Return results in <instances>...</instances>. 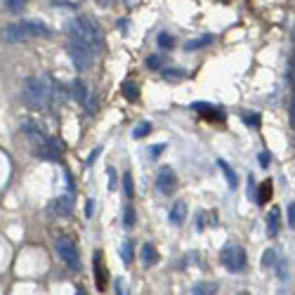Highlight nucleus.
<instances>
[{"mask_svg":"<svg viewBox=\"0 0 295 295\" xmlns=\"http://www.w3.org/2000/svg\"><path fill=\"white\" fill-rule=\"evenodd\" d=\"M64 28H67V33H68V41H73V43H78V45H83V47H88V50H92L94 54L104 52L107 41H104L102 31H99V26L94 24L92 19L76 17V19H68Z\"/></svg>","mask_w":295,"mask_h":295,"instance_id":"f257e3e1","label":"nucleus"},{"mask_svg":"<svg viewBox=\"0 0 295 295\" xmlns=\"http://www.w3.org/2000/svg\"><path fill=\"white\" fill-rule=\"evenodd\" d=\"M52 78L45 76H33L24 83V102L28 109L41 111V109L52 107Z\"/></svg>","mask_w":295,"mask_h":295,"instance_id":"f03ea898","label":"nucleus"},{"mask_svg":"<svg viewBox=\"0 0 295 295\" xmlns=\"http://www.w3.org/2000/svg\"><path fill=\"white\" fill-rule=\"evenodd\" d=\"M220 262L229 269V272H241L246 267V250L239 243H227L220 250Z\"/></svg>","mask_w":295,"mask_h":295,"instance_id":"7ed1b4c3","label":"nucleus"},{"mask_svg":"<svg viewBox=\"0 0 295 295\" xmlns=\"http://www.w3.org/2000/svg\"><path fill=\"white\" fill-rule=\"evenodd\" d=\"M67 54H68V59H71V64L76 67V71H88L94 62L92 50H88V47H83V45H78V43H73V41L67 43Z\"/></svg>","mask_w":295,"mask_h":295,"instance_id":"20e7f679","label":"nucleus"},{"mask_svg":"<svg viewBox=\"0 0 295 295\" xmlns=\"http://www.w3.org/2000/svg\"><path fill=\"white\" fill-rule=\"evenodd\" d=\"M57 253H59V257H62L71 269H81L78 248H76V243L71 241L68 236H59V239H57Z\"/></svg>","mask_w":295,"mask_h":295,"instance_id":"39448f33","label":"nucleus"},{"mask_svg":"<svg viewBox=\"0 0 295 295\" xmlns=\"http://www.w3.org/2000/svg\"><path fill=\"white\" fill-rule=\"evenodd\" d=\"M22 130H24V135L28 137V142H31L33 151H36V154H41L43 147L47 144V135L41 130V125H38L36 121H24Z\"/></svg>","mask_w":295,"mask_h":295,"instance_id":"423d86ee","label":"nucleus"},{"mask_svg":"<svg viewBox=\"0 0 295 295\" xmlns=\"http://www.w3.org/2000/svg\"><path fill=\"white\" fill-rule=\"evenodd\" d=\"M156 189H159L161 194H165V196H170V194L177 191V175H175L173 168H163L161 173H159V177H156Z\"/></svg>","mask_w":295,"mask_h":295,"instance_id":"0eeeda50","label":"nucleus"},{"mask_svg":"<svg viewBox=\"0 0 295 295\" xmlns=\"http://www.w3.org/2000/svg\"><path fill=\"white\" fill-rule=\"evenodd\" d=\"M38 156L47 159V161H62V156H64V142L57 139V137H47V144L43 147V151Z\"/></svg>","mask_w":295,"mask_h":295,"instance_id":"6e6552de","label":"nucleus"},{"mask_svg":"<svg viewBox=\"0 0 295 295\" xmlns=\"http://www.w3.org/2000/svg\"><path fill=\"white\" fill-rule=\"evenodd\" d=\"M71 210H73V199L71 196H59L47 205V213L54 215V217H67V215H71Z\"/></svg>","mask_w":295,"mask_h":295,"instance_id":"1a4fd4ad","label":"nucleus"},{"mask_svg":"<svg viewBox=\"0 0 295 295\" xmlns=\"http://www.w3.org/2000/svg\"><path fill=\"white\" fill-rule=\"evenodd\" d=\"M2 38L7 43H22L28 38V31L24 26V22L22 24H7V26L2 28Z\"/></svg>","mask_w":295,"mask_h":295,"instance_id":"9d476101","label":"nucleus"},{"mask_svg":"<svg viewBox=\"0 0 295 295\" xmlns=\"http://www.w3.org/2000/svg\"><path fill=\"white\" fill-rule=\"evenodd\" d=\"M24 26H26L28 36H36V38H50L52 36V28L41 19H28V22H24Z\"/></svg>","mask_w":295,"mask_h":295,"instance_id":"9b49d317","label":"nucleus"},{"mask_svg":"<svg viewBox=\"0 0 295 295\" xmlns=\"http://www.w3.org/2000/svg\"><path fill=\"white\" fill-rule=\"evenodd\" d=\"M92 267H94V281H97V291H104V288H107V272H104V267H102V253H94Z\"/></svg>","mask_w":295,"mask_h":295,"instance_id":"f8f14e48","label":"nucleus"},{"mask_svg":"<svg viewBox=\"0 0 295 295\" xmlns=\"http://www.w3.org/2000/svg\"><path fill=\"white\" fill-rule=\"evenodd\" d=\"M67 92L78 102V104H85L88 102V97H90V92H88V88H85V83L83 81H73L71 83V88H67Z\"/></svg>","mask_w":295,"mask_h":295,"instance_id":"ddd939ff","label":"nucleus"},{"mask_svg":"<svg viewBox=\"0 0 295 295\" xmlns=\"http://www.w3.org/2000/svg\"><path fill=\"white\" fill-rule=\"evenodd\" d=\"M139 260H142L144 267H154V265L159 262V250H156L151 243H144L142 250H139Z\"/></svg>","mask_w":295,"mask_h":295,"instance_id":"4468645a","label":"nucleus"},{"mask_svg":"<svg viewBox=\"0 0 295 295\" xmlns=\"http://www.w3.org/2000/svg\"><path fill=\"white\" fill-rule=\"evenodd\" d=\"M168 217H170V222H173L175 227H180V225L184 222V217H187V203H184V201H175Z\"/></svg>","mask_w":295,"mask_h":295,"instance_id":"2eb2a0df","label":"nucleus"},{"mask_svg":"<svg viewBox=\"0 0 295 295\" xmlns=\"http://www.w3.org/2000/svg\"><path fill=\"white\" fill-rule=\"evenodd\" d=\"M279 220H281L279 208H272L269 215H267V236H272V239L279 234V227H281V222H279Z\"/></svg>","mask_w":295,"mask_h":295,"instance_id":"dca6fc26","label":"nucleus"},{"mask_svg":"<svg viewBox=\"0 0 295 295\" xmlns=\"http://www.w3.org/2000/svg\"><path fill=\"white\" fill-rule=\"evenodd\" d=\"M217 168L225 173V177H227V184L229 189H236L239 187V177H236V173L231 170V165H229L227 161H222V159H217Z\"/></svg>","mask_w":295,"mask_h":295,"instance_id":"f3484780","label":"nucleus"},{"mask_svg":"<svg viewBox=\"0 0 295 295\" xmlns=\"http://www.w3.org/2000/svg\"><path fill=\"white\" fill-rule=\"evenodd\" d=\"M210 43H213V36H201V38H194V41H189L187 45H184V50H187V52H196V50H201V47L210 45Z\"/></svg>","mask_w":295,"mask_h":295,"instance_id":"a211bd4d","label":"nucleus"},{"mask_svg":"<svg viewBox=\"0 0 295 295\" xmlns=\"http://www.w3.org/2000/svg\"><path fill=\"white\" fill-rule=\"evenodd\" d=\"M121 88H123V97H125L128 102H137V97H139V90H137V85H135L133 81H125Z\"/></svg>","mask_w":295,"mask_h":295,"instance_id":"6ab92c4d","label":"nucleus"},{"mask_svg":"<svg viewBox=\"0 0 295 295\" xmlns=\"http://www.w3.org/2000/svg\"><path fill=\"white\" fill-rule=\"evenodd\" d=\"M121 260L125 262V265H130V262L135 260V246H133V241H130V239H128V241L121 246Z\"/></svg>","mask_w":295,"mask_h":295,"instance_id":"aec40b11","label":"nucleus"},{"mask_svg":"<svg viewBox=\"0 0 295 295\" xmlns=\"http://www.w3.org/2000/svg\"><path fill=\"white\" fill-rule=\"evenodd\" d=\"M269 199H272V180H265L260 191H257V203L262 205V203H267Z\"/></svg>","mask_w":295,"mask_h":295,"instance_id":"412c9836","label":"nucleus"},{"mask_svg":"<svg viewBox=\"0 0 295 295\" xmlns=\"http://www.w3.org/2000/svg\"><path fill=\"white\" fill-rule=\"evenodd\" d=\"M215 291H217V283H199L194 286L191 295H215Z\"/></svg>","mask_w":295,"mask_h":295,"instance_id":"4be33fe9","label":"nucleus"},{"mask_svg":"<svg viewBox=\"0 0 295 295\" xmlns=\"http://www.w3.org/2000/svg\"><path fill=\"white\" fill-rule=\"evenodd\" d=\"M5 7H7V12L22 14L26 10V0H5Z\"/></svg>","mask_w":295,"mask_h":295,"instance_id":"5701e85b","label":"nucleus"},{"mask_svg":"<svg viewBox=\"0 0 295 295\" xmlns=\"http://www.w3.org/2000/svg\"><path fill=\"white\" fill-rule=\"evenodd\" d=\"M161 73H163V78H168V81H180V78L187 76L182 68H161Z\"/></svg>","mask_w":295,"mask_h":295,"instance_id":"b1692460","label":"nucleus"},{"mask_svg":"<svg viewBox=\"0 0 295 295\" xmlns=\"http://www.w3.org/2000/svg\"><path fill=\"white\" fill-rule=\"evenodd\" d=\"M123 227H135V208L133 205H125V210H123Z\"/></svg>","mask_w":295,"mask_h":295,"instance_id":"393cba45","label":"nucleus"},{"mask_svg":"<svg viewBox=\"0 0 295 295\" xmlns=\"http://www.w3.org/2000/svg\"><path fill=\"white\" fill-rule=\"evenodd\" d=\"M107 175H109V189H111V191H116V187H118V175H116V168H113V165H107Z\"/></svg>","mask_w":295,"mask_h":295,"instance_id":"a878e982","label":"nucleus"},{"mask_svg":"<svg viewBox=\"0 0 295 295\" xmlns=\"http://www.w3.org/2000/svg\"><path fill=\"white\" fill-rule=\"evenodd\" d=\"M123 189H125V196H128V199H133V196H135L133 175H130V173H125V177H123Z\"/></svg>","mask_w":295,"mask_h":295,"instance_id":"bb28decb","label":"nucleus"},{"mask_svg":"<svg viewBox=\"0 0 295 295\" xmlns=\"http://www.w3.org/2000/svg\"><path fill=\"white\" fill-rule=\"evenodd\" d=\"M149 133H151V123H139V125L133 130V137H137V139H139V137H147Z\"/></svg>","mask_w":295,"mask_h":295,"instance_id":"cd10ccee","label":"nucleus"},{"mask_svg":"<svg viewBox=\"0 0 295 295\" xmlns=\"http://www.w3.org/2000/svg\"><path fill=\"white\" fill-rule=\"evenodd\" d=\"M243 121H246L248 128H257V125H260V113H250V111H246V113H243Z\"/></svg>","mask_w":295,"mask_h":295,"instance_id":"c85d7f7f","label":"nucleus"},{"mask_svg":"<svg viewBox=\"0 0 295 295\" xmlns=\"http://www.w3.org/2000/svg\"><path fill=\"white\" fill-rule=\"evenodd\" d=\"M159 45H161V47H165V50H170V47L175 45L173 36H170V33H165V31H163V33H159Z\"/></svg>","mask_w":295,"mask_h":295,"instance_id":"c756f323","label":"nucleus"},{"mask_svg":"<svg viewBox=\"0 0 295 295\" xmlns=\"http://www.w3.org/2000/svg\"><path fill=\"white\" fill-rule=\"evenodd\" d=\"M85 111H88V113H94V111H97V97H94L92 92H90L88 102H85Z\"/></svg>","mask_w":295,"mask_h":295,"instance_id":"7c9ffc66","label":"nucleus"},{"mask_svg":"<svg viewBox=\"0 0 295 295\" xmlns=\"http://www.w3.org/2000/svg\"><path fill=\"white\" fill-rule=\"evenodd\" d=\"M248 196H250V201L257 203V194H255V180L253 177H248Z\"/></svg>","mask_w":295,"mask_h":295,"instance_id":"2f4dec72","label":"nucleus"},{"mask_svg":"<svg viewBox=\"0 0 295 295\" xmlns=\"http://www.w3.org/2000/svg\"><path fill=\"white\" fill-rule=\"evenodd\" d=\"M274 250H265V257H262V267H269V265H274Z\"/></svg>","mask_w":295,"mask_h":295,"instance_id":"473e14b6","label":"nucleus"},{"mask_svg":"<svg viewBox=\"0 0 295 295\" xmlns=\"http://www.w3.org/2000/svg\"><path fill=\"white\" fill-rule=\"evenodd\" d=\"M147 67H149V68H163V67H161V59H159L156 54H151V57L147 59Z\"/></svg>","mask_w":295,"mask_h":295,"instance_id":"72a5a7b5","label":"nucleus"},{"mask_svg":"<svg viewBox=\"0 0 295 295\" xmlns=\"http://www.w3.org/2000/svg\"><path fill=\"white\" fill-rule=\"evenodd\" d=\"M288 227L295 229V203H291V205H288Z\"/></svg>","mask_w":295,"mask_h":295,"instance_id":"f704fd0d","label":"nucleus"},{"mask_svg":"<svg viewBox=\"0 0 295 295\" xmlns=\"http://www.w3.org/2000/svg\"><path fill=\"white\" fill-rule=\"evenodd\" d=\"M94 213V199H88L85 201V217H92Z\"/></svg>","mask_w":295,"mask_h":295,"instance_id":"c9c22d12","label":"nucleus"},{"mask_svg":"<svg viewBox=\"0 0 295 295\" xmlns=\"http://www.w3.org/2000/svg\"><path fill=\"white\" fill-rule=\"evenodd\" d=\"M203 227H205V215H203V213H199V215H196V229L201 231Z\"/></svg>","mask_w":295,"mask_h":295,"instance_id":"e433bc0d","label":"nucleus"},{"mask_svg":"<svg viewBox=\"0 0 295 295\" xmlns=\"http://www.w3.org/2000/svg\"><path fill=\"white\" fill-rule=\"evenodd\" d=\"M99 154H102V149L97 147V149H94V151H92V154H90V156H88V165H92V163H94V159H97V156H99Z\"/></svg>","mask_w":295,"mask_h":295,"instance_id":"4c0bfd02","label":"nucleus"},{"mask_svg":"<svg viewBox=\"0 0 295 295\" xmlns=\"http://www.w3.org/2000/svg\"><path fill=\"white\" fill-rule=\"evenodd\" d=\"M260 165H262V168H267V165H269V154H267V151H262V154H260Z\"/></svg>","mask_w":295,"mask_h":295,"instance_id":"58836bf2","label":"nucleus"},{"mask_svg":"<svg viewBox=\"0 0 295 295\" xmlns=\"http://www.w3.org/2000/svg\"><path fill=\"white\" fill-rule=\"evenodd\" d=\"M116 295H128V291L123 288V281H121V279L116 281Z\"/></svg>","mask_w":295,"mask_h":295,"instance_id":"ea45409f","label":"nucleus"},{"mask_svg":"<svg viewBox=\"0 0 295 295\" xmlns=\"http://www.w3.org/2000/svg\"><path fill=\"white\" fill-rule=\"evenodd\" d=\"M163 149H165V144H156V147L151 149V156H159V154H161Z\"/></svg>","mask_w":295,"mask_h":295,"instance_id":"a19ab883","label":"nucleus"},{"mask_svg":"<svg viewBox=\"0 0 295 295\" xmlns=\"http://www.w3.org/2000/svg\"><path fill=\"white\" fill-rule=\"evenodd\" d=\"M291 125L295 128V94H293V107H291Z\"/></svg>","mask_w":295,"mask_h":295,"instance_id":"79ce46f5","label":"nucleus"},{"mask_svg":"<svg viewBox=\"0 0 295 295\" xmlns=\"http://www.w3.org/2000/svg\"><path fill=\"white\" fill-rule=\"evenodd\" d=\"M239 295H250V293H246V291H243V293H239Z\"/></svg>","mask_w":295,"mask_h":295,"instance_id":"37998d69","label":"nucleus"}]
</instances>
